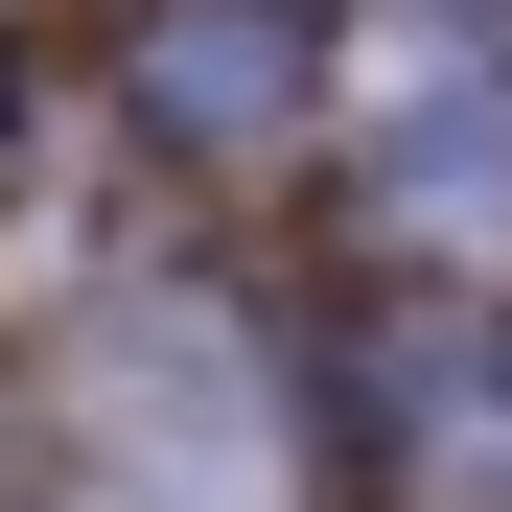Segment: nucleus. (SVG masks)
Masks as SVG:
<instances>
[{
    "label": "nucleus",
    "mask_w": 512,
    "mask_h": 512,
    "mask_svg": "<svg viewBox=\"0 0 512 512\" xmlns=\"http://www.w3.org/2000/svg\"><path fill=\"white\" fill-rule=\"evenodd\" d=\"M373 163H396V233H512V47H396L373 94Z\"/></svg>",
    "instance_id": "nucleus-1"
},
{
    "label": "nucleus",
    "mask_w": 512,
    "mask_h": 512,
    "mask_svg": "<svg viewBox=\"0 0 512 512\" xmlns=\"http://www.w3.org/2000/svg\"><path fill=\"white\" fill-rule=\"evenodd\" d=\"M280 94H303V24H256V0H233V24H163V117H187V140H256Z\"/></svg>",
    "instance_id": "nucleus-3"
},
{
    "label": "nucleus",
    "mask_w": 512,
    "mask_h": 512,
    "mask_svg": "<svg viewBox=\"0 0 512 512\" xmlns=\"http://www.w3.org/2000/svg\"><path fill=\"white\" fill-rule=\"evenodd\" d=\"M373 466H396L419 512H512V350H396Z\"/></svg>",
    "instance_id": "nucleus-2"
}]
</instances>
